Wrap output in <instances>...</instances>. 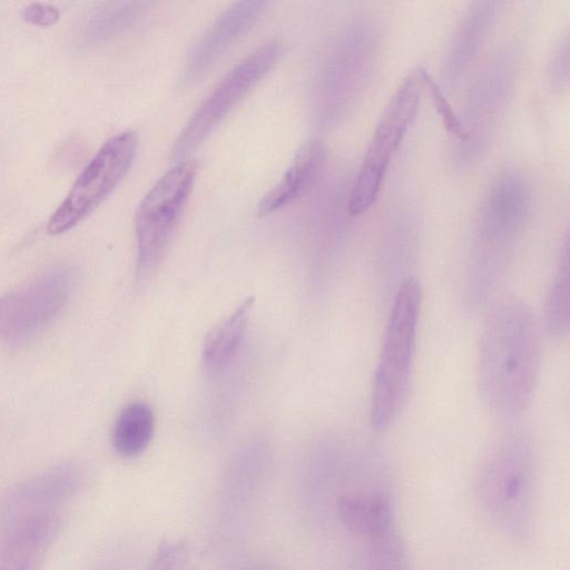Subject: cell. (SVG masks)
Wrapping results in <instances>:
<instances>
[{
  "label": "cell",
  "instance_id": "6da1fadb",
  "mask_svg": "<svg viewBox=\"0 0 570 570\" xmlns=\"http://www.w3.org/2000/svg\"><path fill=\"white\" fill-rule=\"evenodd\" d=\"M538 322L528 304L504 296L489 308L475 357V381L483 404L503 417L529 406L540 366Z\"/></svg>",
  "mask_w": 570,
  "mask_h": 570
},
{
  "label": "cell",
  "instance_id": "7a4b0ae2",
  "mask_svg": "<svg viewBox=\"0 0 570 570\" xmlns=\"http://www.w3.org/2000/svg\"><path fill=\"white\" fill-rule=\"evenodd\" d=\"M474 492L482 514L502 535L515 542L531 538L537 464L527 435L510 432L489 446L475 475Z\"/></svg>",
  "mask_w": 570,
  "mask_h": 570
},
{
  "label": "cell",
  "instance_id": "3957f363",
  "mask_svg": "<svg viewBox=\"0 0 570 570\" xmlns=\"http://www.w3.org/2000/svg\"><path fill=\"white\" fill-rule=\"evenodd\" d=\"M531 202V186L515 169L500 173L487 188L475 220L465 276L472 305L484 303L493 293L525 226Z\"/></svg>",
  "mask_w": 570,
  "mask_h": 570
},
{
  "label": "cell",
  "instance_id": "277c9868",
  "mask_svg": "<svg viewBox=\"0 0 570 570\" xmlns=\"http://www.w3.org/2000/svg\"><path fill=\"white\" fill-rule=\"evenodd\" d=\"M421 306L420 282L414 277L404 278L393 299L373 377L370 424L376 432L389 430L406 404Z\"/></svg>",
  "mask_w": 570,
  "mask_h": 570
},
{
  "label": "cell",
  "instance_id": "5b68a950",
  "mask_svg": "<svg viewBox=\"0 0 570 570\" xmlns=\"http://www.w3.org/2000/svg\"><path fill=\"white\" fill-rule=\"evenodd\" d=\"M422 71L412 70L383 110L347 197L351 216L366 212L381 191L391 158L416 116L424 89Z\"/></svg>",
  "mask_w": 570,
  "mask_h": 570
},
{
  "label": "cell",
  "instance_id": "8992f818",
  "mask_svg": "<svg viewBox=\"0 0 570 570\" xmlns=\"http://www.w3.org/2000/svg\"><path fill=\"white\" fill-rule=\"evenodd\" d=\"M198 164L179 160L147 191L135 215L137 273L150 275L161 263L193 190Z\"/></svg>",
  "mask_w": 570,
  "mask_h": 570
},
{
  "label": "cell",
  "instance_id": "52a82bcc",
  "mask_svg": "<svg viewBox=\"0 0 570 570\" xmlns=\"http://www.w3.org/2000/svg\"><path fill=\"white\" fill-rule=\"evenodd\" d=\"M138 147L136 132L126 130L108 139L77 177L51 215L47 232L63 234L87 218L129 171Z\"/></svg>",
  "mask_w": 570,
  "mask_h": 570
},
{
  "label": "cell",
  "instance_id": "ba28073f",
  "mask_svg": "<svg viewBox=\"0 0 570 570\" xmlns=\"http://www.w3.org/2000/svg\"><path fill=\"white\" fill-rule=\"evenodd\" d=\"M282 43L271 40L230 69L186 122L171 149L176 160L185 159L224 121L252 88L273 68Z\"/></svg>",
  "mask_w": 570,
  "mask_h": 570
},
{
  "label": "cell",
  "instance_id": "9c48e42d",
  "mask_svg": "<svg viewBox=\"0 0 570 570\" xmlns=\"http://www.w3.org/2000/svg\"><path fill=\"white\" fill-rule=\"evenodd\" d=\"M75 283L73 272L55 266L0 297V341L24 342L39 333L63 308Z\"/></svg>",
  "mask_w": 570,
  "mask_h": 570
},
{
  "label": "cell",
  "instance_id": "30bf717a",
  "mask_svg": "<svg viewBox=\"0 0 570 570\" xmlns=\"http://www.w3.org/2000/svg\"><path fill=\"white\" fill-rule=\"evenodd\" d=\"M513 81L510 58L500 55L483 70L469 98L466 119L462 122L466 132L462 160H472L488 142L498 121Z\"/></svg>",
  "mask_w": 570,
  "mask_h": 570
},
{
  "label": "cell",
  "instance_id": "8fae6325",
  "mask_svg": "<svg viewBox=\"0 0 570 570\" xmlns=\"http://www.w3.org/2000/svg\"><path fill=\"white\" fill-rule=\"evenodd\" d=\"M82 482V471L63 463L16 487L0 501V538L18 522L67 500Z\"/></svg>",
  "mask_w": 570,
  "mask_h": 570
},
{
  "label": "cell",
  "instance_id": "7c38bea8",
  "mask_svg": "<svg viewBox=\"0 0 570 570\" xmlns=\"http://www.w3.org/2000/svg\"><path fill=\"white\" fill-rule=\"evenodd\" d=\"M266 1H238L228 6L195 41L187 53L183 79L202 77L258 20Z\"/></svg>",
  "mask_w": 570,
  "mask_h": 570
},
{
  "label": "cell",
  "instance_id": "4fadbf2b",
  "mask_svg": "<svg viewBox=\"0 0 570 570\" xmlns=\"http://www.w3.org/2000/svg\"><path fill=\"white\" fill-rule=\"evenodd\" d=\"M498 13V2L479 1L465 12L444 53L442 76L453 87L470 68L484 45Z\"/></svg>",
  "mask_w": 570,
  "mask_h": 570
},
{
  "label": "cell",
  "instance_id": "5bb4252c",
  "mask_svg": "<svg viewBox=\"0 0 570 570\" xmlns=\"http://www.w3.org/2000/svg\"><path fill=\"white\" fill-rule=\"evenodd\" d=\"M58 514L43 511L29 517L0 538V570H37L58 528Z\"/></svg>",
  "mask_w": 570,
  "mask_h": 570
},
{
  "label": "cell",
  "instance_id": "9a60e30c",
  "mask_svg": "<svg viewBox=\"0 0 570 570\" xmlns=\"http://www.w3.org/2000/svg\"><path fill=\"white\" fill-rule=\"evenodd\" d=\"M335 511L345 530L363 542L394 528L392 503L382 489H351L337 498Z\"/></svg>",
  "mask_w": 570,
  "mask_h": 570
},
{
  "label": "cell",
  "instance_id": "2e32d148",
  "mask_svg": "<svg viewBox=\"0 0 570 570\" xmlns=\"http://www.w3.org/2000/svg\"><path fill=\"white\" fill-rule=\"evenodd\" d=\"M325 158V147L320 139L305 141L279 181L259 200L258 215L277 212L308 191L320 177Z\"/></svg>",
  "mask_w": 570,
  "mask_h": 570
},
{
  "label": "cell",
  "instance_id": "e0dca14e",
  "mask_svg": "<svg viewBox=\"0 0 570 570\" xmlns=\"http://www.w3.org/2000/svg\"><path fill=\"white\" fill-rule=\"evenodd\" d=\"M254 301L253 296L245 298L207 333L202 358L208 371L217 372L234 360L244 340Z\"/></svg>",
  "mask_w": 570,
  "mask_h": 570
},
{
  "label": "cell",
  "instance_id": "ac0fdd59",
  "mask_svg": "<svg viewBox=\"0 0 570 570\" xmlns=\"http://www.w3.org/2000/svg\"><path fill=\"white\" fill-rule=\"evenodd\" d=\"M155 430L151 409L142 402H132L119 413L112 429V444L122 456H137L149 445Z\"/></svg>",
  "mask_w": 570,
  "mask_h": 570
},
{
  "label": "cell",
  "instance_id": "d6986e66",
  "mask_svg": "<svg viewBox=\"0 0 570 570\" xmlns=\"http://www.w3.org/2000/svg\"><path fill=\"white\" fill-rule=\"evenodd\" d=\"M569 237L560 252L558 266L546 299V327L557 338L568 336L570 328V285H569Z\"/></svg>",
  "mask_w": 570,
  "mask_h": 570
},
{
  "label": "cell",
  "instance_id": "ffe728a7",
  "mask_svg": "<svg viewBox=\"0 0 570 570\" xmlns=\"http://www.w3.org/2000/svg\"><path fill=\"white\" fill-rule=\"evenodd\" d=\"M364 546L362 570H410L405 544L395 528Z\"/></svg>",
  "mask_w": 570,
  "mask_h": 570
},
{
  "label": "cell",
  "instance_id": "44dd1931",
  "mask_svg": "<svg viewBox=\"0 0 570 570\" xmlns=\"http://www.w3.org/2000/svg\"><path fill=\"white\" fill-rule=\"evenodd\" d=\"M422 73L424 87H426L429 90L433 106L438 111L445 129L451 136L455 138L458 142L463 145L466 140V132L462 125L461 118L454 112L451 104L444 96L438 82H435V80L425 69H423Z\"/></svg>",
  "mask_w": 570,
  "mask_h": 570
},
{
  "label": "cell",
  "instance_id": "7402d4cb",
  "mask_svg": "<svg viewBox=\"0 0 570 570\" xmlns=\"http://www.w3.org/2000/svg\"><path fill=\"white\" fill-rule=\"evenodd\" d=\"M132 3H110L109 6L98 10L86 24V38L89 40L107 36L124 18L135 11Z\"/></svg>",
  "mask_w": 570,
  "mask_h": 570
},
{
  "label": "cell",
  "instance_id": "603a6c76",
  "mask_svg": "<svg viewBox=\"0 0 570 570\" xmlns=\"http://www.w3.org/2000/svg\"><path fill=\"white\" fill-rule=\"evenodd\" d=\"M188 559V546L183 540H166L155 550L146 570H183Z\"/></svg>",
  "mask_w": 570,
  "mask_h": 570
},
{
  "label": "cell",
  "instance_id": "cb8c5ba5",
  "mask_svg": "<svg viewBox=\"0 0 570 570\" xmlns=\"http://www.w3.org/2000/svg\"><path fill=\"white\" fill-rule=\"evenodd\" d=\"M549 80L554 88H563L569 78V38L568 33L558 42L549 63Z\"/></svg>",
  "mask_w": 570,
  "mask_h": 570
},
{
  "label": "cell",
  "instance_id": "d4e9b609",
  "mask_svg": "<svg viewBox=\"0 0 570 570\" xmlns=\"http://www.w3.org/2000/svg\"><path fill=\"white\" fill-rule=\"evenodd\" d=\"M21 16L29 23L49 27L58 21L59 11L52 6L32 2L22 9Z\"/></svg>",
  "mask_w": 570,
  "mask_h": 570
},
{
  "label": "cell",
  "instance_id": "484cf974",
  "mask_svg": "<svg viewBox=\"0 0 570 570\" xmlns=\"http://www.w3.org/2000/svg\"><path fill=\"white\" fill-rule=\"evenodd\" d=\"M249 570H271L269 568H266V567H254Z\"/></svg>",
  "mask_w": 570,
  "mask_h": 570
}]
</instances>
